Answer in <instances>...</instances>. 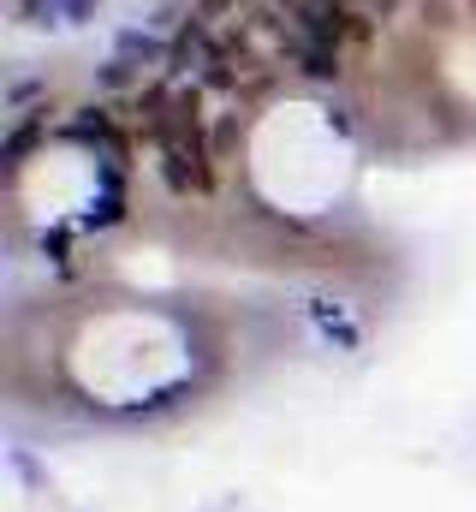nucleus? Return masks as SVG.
<instances>
[{
	"label": "nucleus",
	"instance_id": "obj_1",
	"mask_svg": "<svg viewBox=\"0 0 476 512\" xmlns=\"http://www.w3.org/2000/svg\"><path fill=\"white\" fill-rule=\"evenodd\" d=\"M149 143H155V167L179 197H203L215 185V149L203 137L191 96H167V90L149 96Z\"/></svg>",
	"mask_w": 476,
	"mask_h": 512
}]
</instances>
